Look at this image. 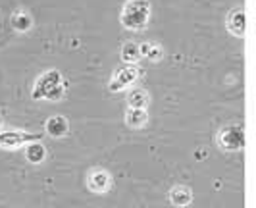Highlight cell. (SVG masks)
Returning a JSON list of instances; mask_svg holds the SVG:
<instances>
[{
	"label": "cell",
	"instance_id": "11",
	"mask_svg": "<svg viewBox=\"0 0 256 208\" xmlns=\"http://www.w3.org/2000/svg\"><path fill=\"white\" fill-rule=\"evenodd\" d=\"M148 120V114L146 110H141V108H129L128 114H126V122L131 128H142Z\"/></svg>",
	"mask_w": 256,
	"mask_h": 208
},
{
	"label": "cell",
	"instance_id": "1",
	"mask_svg": "<svg viewBox=\"0 0 256 208\" xmlns=\"http://www.w3.org/2000/svg\"><path fill=\"white\" fill-rule=\"evenodd\" d=\"M150 18V2L148 0H128L120 14L122 26L129 31H142Z\"/></svg>",
	"mask_w": 256,
	"mask_h": 208
},
{
	"label": "cell",
	"instance_id": "10",
	"mask_svg": "<svg viewBox=\"0 0 256 208\" xmlns=\"http://www.w3.org/2000/svg\"><path fill=\"white\" fill-rule=\"evenodd\" d=\"M46 156V148L40 144V141H35V143H29L26 148V158L31 162V164H40Z\"/></svg>",
	"mask_w": 256,
	"mask_h": 208
},
{
	"label": "cell",
	"instance_id": "9",
	"mask_svg": "<svg viewBox=\"0 0 256 208\" xmlns=\"http://www.w3.org/2000/svg\"><path fill=\"white\" fill-rule=\"evenodd\" d=\"M170 198H172V202L176 204V206H187L189 202L192 200V193L189 187H176V189H172V193H170Z\"/></svg>",
	"mask_w": 256,
	"mask_h": 208
},
{
	"label": "cell",
	"instance_id": "5",
	"mask_svg": "<svg viewBox=\"0 0 256 208\" xmlns=\"http://www.w3.org/2000/svg\"><path fill=\"white\" fill-rule=\"evenodd\" d=\"M42 135L40 133H27V131H0V146L6 148H18L24 144L40 141Z\"/></svg>",
	"mask_w": 256,
	"mask_h": 208
},
{
	"label": "cell",
	"instance_id": "15",
	"mask_svg": "<svg viewBox=\"0 0 256 208\" xmlns=\"http://www.w3.org/2000/svg\"><path fill=\"white\" fill-rule=\"evenodd\" d=\"M141 54L142 56H146V58H150V60H158L160 58V46H156V44H142L141 46Z\"/></svg>",
	"mask_w": 256,
	"mask_h": 208
},
{
	"label": "cell",
	"instance_id": "7",
	"mask_svg": "<svg viewBox=\"0 0 256 208\" xmlns=\"http://www.w3.org/2000/svg\"><path fill=\"white\" fill-rule=\"evenodd\" d=\"M228 29H230L233 35L237 37H243L244 29H246V18H244L243 10H233L228 18Z\"/></svg>",
	"mask_w": 256,
	"mask_h": 208
},
{
	"label": "cell",
	"instance_id": "2",
	"mask_svg": "<svg viewBox=\"0 0 256 208\" xmlns=\"http://www.w3.org/2000/svg\"><path fill=\"white\" fill-rule=\"evenodd\" d=\"M60 83H64V81H62V74H60L58 70H48V72H44V74L35 81V85H33V91H31L33 100L48 98V94H50Z\"/></svg>",
	"mask_w": 256,
	"mask_h": 208
},
{
	"label": "cell",
	"instance_id": "13",
	"mask_svg": "<svg viewBox=\"0 0 256 208\" xmlns=\"http://www.w3.org/2000/svg\"><path fill=\"white\" fill-rule=\"evenodd\" d=\"M128 102H129V108H141V110H146V106H148V94L141 89H135V91L129 92L128 96Z\"/></svg>",
	"mask_w": 256,
	"mask_h": 208
},
{
	"label": "cell",
	"instance_id": "12",
	"mask_svg": "<svg viewBox=\"0 0 256 208\" xmlns=\"http://www.w3.org/2000/svg\"><path fill=\"white\" fill-rule=\"evenodd\" d=\"M141 56H142L141 46H139L137 42H126V44L122 46V60H124V62H128V64L137 62Z\"/></svg>",
	"mask_w": 256,
	"mask_h": 208
},
{
	"label": "cell",
	"instance_id": "8",
	"mask_svg": "<svg viewBox=\"0 0 256 208\" xmlns=\"http://www.w3.org/2000/svg\"><path fill=\"white\" fill-rule=\"evenodd\" d=\"M68 130H70V126H68V120L64 116L48 118V122H46V133L50 137H64V135H68Z\"/></svg>",
	"mask_w": 256,
	"mask_h": 208
},
{
	"label": "cell",
	"instance_id": "3",
	"mask_svg": "<svg viewBox=\"0 0 256 208\" xmlns=\"http://www.w3.org/2000/svg\"><path fill=\"white\" fill-rule=\"evenodd\" d=\"M220 146L226 150H243L244 148V128L241 124H231L220 131Z\"/></svg>",
	"mask_w": 256,
	"mask_h": 208
},
{
	"label": "cell",
	"instance_id": "16",
	"mask_svg": "<svg viewBox=\"0 0 256 208\" xmlns=\"http://www.w3.org/2000/svg\"><path fill=\"white\" fill-rule=\"evenodd\" d=\"M64 91H66V85H64V83H60V85H58V87H56V89L48 94V98H46V100H52V102L60 100V98L64 96Z\"/></svg>",
	"mask_w": 256,
	"mask_h": 208
},
{
	"label": "cell",
	"instance_id": "14",
	"mask_svg": "<svg viewBox=\"0 0 256 208\" xmlns=\"http://www.w3.org/2000/svg\"><path fill=\"white\" fill-rule=\"evenodd\" d=\"M12 27L18 31H27L31 27V18L26 12H18L12 16Z\"/></svg>",
	"mask_w": 256,
	"mask_h": 208
},
{
	"label": "cell",
	"instance_id": "4",
	"mask_svg": "<svg viewBox=\"0 0 256 208\" xmlns=\"http://www.w3.org/2000/svg\"><path fill=\"white\" fill-rule=\"evenodd\" d=\"M139 76H141V72H139L137 66H133V64L122 66V68L116 70V74L112 76L108 89H110L112 92H120L122 89H126V87H129V85H133V83L139 79Z\"/></svg>",
	"mask_w": 256,
	"mask_h": 208
},
{
	"label": "cell",
	"instance_id": "6",
	"mask_svg": "<svg viewBox=\"0 0 256 208\" xmlns=\"http://www.w3.org/2000/svg\"><path fill=\"white\" fill-rule=\"evenodd\" d=\"M110 187V176L102 172V170H96L89 176V189L94 193H106Z\"/></svg>",
	"mask_w": 256,
	"mask_h": 208
}]
</instances>
